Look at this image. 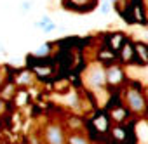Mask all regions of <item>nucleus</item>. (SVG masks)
<instances>
[{
  "label": "nucleus",
  "instance_id": "f03ea898",
  "mask_svg": "<svg viewBox=\"0 0 148 144\" xmlns=\"http://www.w3.org/2000/svg\"><path fill=\"white\" fill-rule=\"evenodd\" d=\"M44 139L47 144H66V135L59 123H49L44 130Z\"/></svg>",
  "mask_w": 148,
  "mask_h": 144
},
{
  "label": "nucleus",
  "instance_id": "6e6552de",
  "mask_svg": "<svg viewBox=\"0 0 148 144\" xmlns=\"http://www.w3.org/2000/svg\"><path fill=\"white\" fill-rule=\"evenodd\" d=\"M66 2H70L75 7H91V4H96V0H66Z\"/></svg>",
  "mask_w": 148,
  "mask_h": 144
},
{
  "label": "nucleus",
  "instance_id": "6ab92c4d",
  "mask_svg": "<svg viewBox=\"0 0 148 144\" xmlns=\"http://www.w3.org/2000/svg\"><path fill=\"white\" fill-rule=\"evenodd\" d=\"M5 52V45L4 43H0V54H4Z\"/></svg>",
  "mask_w": 148,
  "mask_h": 144
},
{
  "label": "nucleus",
  "instance_id": "f3484780",
  "mask_svg": "<svg viewBox=\"0 0 148 144\" xmlns=\"http://www.w3.org/2000/svg\"><path fill=\"white\" fill-rule=\"evenodd\" d=\"M7 96H12V87H7L4 90V97H7Z\"/></svg>",
  "mask_w": 148,
  "mask_h": 144
},
{
  "label": "nucleus",
  "instance_id": "4468645a",
  "mask_svg": "<svg viewBox=\"0 0 148 144\" xmlns=\"http://www.w3.org/2000/svg\"><path fill=\"white\" fill-rule=\"evenodd\" d=\"M54 30H56V23L49 21V23L44 26V30H42V31H44V33H51V31H54Z\"/></svg>",
  "mask_w": 148,
  "mask_h": 144
},
{
  "label": "nucleus",
  "instance_id": "9d476101",
  "mask_svg": "<svg viewBox=\"0 0 148 144\" xmlns=\"http://www.w3.org/2000/svg\"><path fill=\"white\" fill-rule=\"evenodd\" d=\"M132 54H134V50L131 49V45H129V43H127V45H124V49H122V61H124V62L131 61Z\"/></svg>",
  "mask_w": 148,
  "mask_h": 144
},
{
  "label": "nucleus",
  "instance_id": "412c9836",
  "mask_svg": "<svg viewBox=\"0 0 148 144\" xmlns=\"http://www.w3.org/2000/svg\"><path fill=\"white\" fill-rule=\"evenodd\" d=\"M145 5H146V9H148V0H145Z\"/></svg>",
  "mask_w": 148,
  "mask_h": 144
},
{
  "label": "nucleus",
  "instance_id": "2eb2a0df",
  "mask_svg": "<svg viewBox=\"0 0 148 144\" xmlns=\"http://www.w3.org/2000/svg\"><path fill=\"white\" fill-rule=\"evenodd\" d=\"M26 103V92H19V96H18V104L21 106V104H25Z\"/></svg>",
  "mask_w": 148,
  "mask_h": 144
},
{
  "label": "nucleus",
  "instance_id": "dca6fc26",
  "mask_svg": "<svg viewBox=\"0 0 148 144\" xmlns=\"http://www.w3.org/2000/svg\"><path fill=\"white\" fill-rule=\"evenodd\" d=\"M113 118H115V120H119V118H124V111H122V109H115V113H113Z\"/></svg>",
  "mask_w": 148,
  "mask_h": 144
},
{
  "label": "nucleus",
  "instance_id": "aec40b11",
  "mask_svg": "<svg viewBox=\"0 0 148 144\" xmlns=\"http://www.w3.org/2000/svg\"><path fill=\"white\" fill-rule=\"evenodd\" d=\"M145 94H146V96H148V85H146V89H145Z\"/></svg>",
  "mask_w": 148,
  "mask_h": 144
},
{
  "label": "nucleus",
  "instance_id": "423d86ee",
  "mask_svg": "<svg viewBox=\"0 0 148 144\" xmlns=\"http://www.w3.org/2000/svg\"><path fill=\"white\" fill-rule=\"evenodd\" d=\"M16 82H18L19 85L26 87V85H32V84L35 82V78H33V75L30 73V71H23V73H19V75H18Z\"/></svg>",
  "mask_w": 148,
  "mask_h": 144
},
{
  "label": "nucleus",
  "instance_id": "f8f14e48",
  "mask_svg": "<svg viewBox=\"0 0 148 144\" xmlns=\"http://www.w3.org/2000/svg\"><path fill=\"white\" fill-rule=\"evenodd\" d=\"M112 4H113L112 0H105V2L101 4V7H99V12H101V14H108L110 9H112Z\"/></svg>",
  "mask_w": 148,
  "mask_h": 144
},
{
  "label": "nucleus",
  "instance_id": "7ed1b4c3",
  "mask_svg": "<svg viewBox=\"0 0 148 144\" xmlns=\"http://www.w3.org/2000/svg\"><path fill=\"white\" fill-rule=\"evenodd\" d=\"M125 104L129 106V109L132 113H143L145 108H146L145 106V97L136 89H127L125 90Z\"/></svg>",
  "mask_w": 148,
  "mask_h": 144
},
{
  "label": "nucleus",
  "instance_id": "ddd939ff",
  "mask_svg": "<svg viewBox=\"0 0 148 144\" xmlns=\"http://www.w3.org/2000/svg\"><path fill=\"white\" fill-rule=\"evenodd\" d=\"M30 9H32V2H30V0H25V2H21V5H19V11H21L23 14L30 12Z\"/></svg>",
  "mask_w": 148,
  "mask_h": 144
},
{
  "label": "nucleus",
  "instance_id": "0eeeda50",
  "mask_svg": "<svg viewBox=\"0 0 148 144\" xmlns=\"http://www.w3.org/2000/svg\"><path fill=\"white\" fill-rule=\"evenodd\" d=\"M136 49H138L136 52L139 54L141 61H143V62H148V45H145V43H138Z\"/></svg>",
  "mask_w": 148,
  "mask_h": 144
},
{
  "label": "nucleus",
  "instance_id": "4be33fe9",
  "mask_svg": "<svg viewBox=\"0 0 148 144\" xmlns=\"http://www.w3.org/2000/svg\"><path fill=\"white\" fill-rule=\"evenodd\" d=\"M146 75H148V68H146Z\"/></svg>",
  "mask_w": 148,
  "mask_h": 144
},
{
  "label": "nucleus",
  "instance_id": "1a4fd4ad",
  "mask_svg": "<svg viewBox=\"0 0 148 144\" xmlns=\"http://www.w3.org/2000/svg\"><path fill=\"white\" fill-rule=\"evenodd\" d=\"M49 52H51V45H49V43H42V45L35 50V56H37V57H44V56H47Z\"/></svg>",
  "mask_w": 148,
  "mask_h": 144
},
{
  "label": "nucleus",
  "instance_id": "9b49d317",
  "mask_svg": "<svg viewBox=\"0 0 148 144\" xmlns=\"http://www.w3.org/2000/svg\"><path fill=\"white\" fill-rule=\"evenodd\" d=\"M49 21H52L49 16H44V18H40L38 21H35V28H38V30H44V26L49 23Z\"/></svg>",
  "mask_w": 148,
  "mask_h": 144
},
{
  "label": "nucleus",
  "instance_id": "f257e3e1",
  "mask_svg": "<svg viewBox=\"0 0 148 144\" xmlns=\"http://www.w3.org/2000/svg\"><path fill=\"white\" fill-rule=\"evenodd\" d=\"M84 80H86V84H87L89 89L101 90L106 85V69L99 62H94V64H91L87 68L86 75H84Z\"/></svg>",
  "mask_w": 148,
  "mask_h": 144
},
{
  "label": "nucleus",
  "instance_id": "39448f33",
  "mask_svg": "<svg viewBox=\"0 0 148 144\" xmlns=\"http://www.w3.org/2000/svg\"><path fill=\"white\" fill-rule=\"evenodd\" d=\"M66 144H91L89 139L84 135V134H79V132H73L66 137Z\"/></svg>",
  "mask_w": 148,
  "mask_h": 144
},
{
  "label": "nucleus",
  "instance_id": "a211bd4d",
  "mask_svg": "<svg viewBox=\"0 0 148 144\" xmlns=\"http://www.w3.org/2000/svg\"><path fill=\"white\" fill-rule=\"evenodd\" d=\"M2 113H4V101L0 99V115H2Z\"/></svg>",
  "mask_w": 148,
  "mask_h": 144
},
{
  "label": "nucleus",
  "instance_id": "20e7f679",
  "mask_svg": "<svg viewBox=\"0 0 148 144\" xmlns=\"http://www.w3.org/2000/svg\"><path fill=\"white\" fill-rule=\"evenodd\" d=\"M124 80V71L120 66H110L106 68V84L110 85H119Z\"/></svg>",
  "mask_w": 148,
  "mask_h": 144
}]
</instances>
